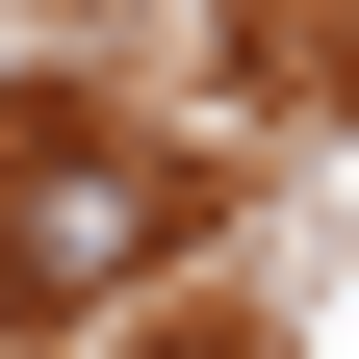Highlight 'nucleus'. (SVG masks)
Wrapping results in <instances>:
<instances>
[{
    "instance_id": "obj_1",
    "label": "nucleus",
    "mask_w": 359,
    "mask_h": 359,
    "mask_svg": "<svg viewBox=\"0 0 359 359\" xmlns=\"http://www.w3.org/2000/svg\"><path fill=\"white\" fill-rule=\"evenodd\" d=\"M154 231H180V180L103 154V128H26V154H0V283H26V308H103Z\"/></svg>"
}]
</instances>
